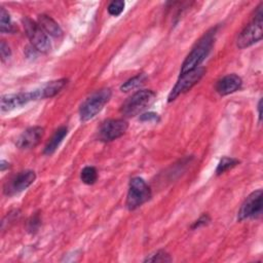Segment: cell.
Instances as JSON below:
<instances>
[{"label": "cell", "mask_w": 263, "mask_h": 263, "mask_svg": "<svg viewBox=\"0 0 263 263\" xmlns=\"http://www.w3.org/2000/svg\"><path fill=\"white\" fill-rule=\"evenodd\" d=\"M216 29H212L208 31L195 44L189 54L186 57L185 61L181 66L180 75L186 72H189L195 68H197L209 55L214 45V36Z\"/></svg>", "instance_id": "obj_1"}, {"label": "cell", "mask_w": 263, "mask_h": 263, "mask_svg": "<svg viewBox=\"0 0 263 263\" xmlns=\"http://www.w3.org/2000/svg\"><path fill=\"white\" fill-rule=\"evenodd\" d=\"M262 3L257 7L255 16L249 25H247L238 34L236 39V45L242 49L249 47L262 39L263 35V12Z\"/></svg>", "instance_id": "obj_2"}, {"label": "cell", "mask_w": 263, "mask_h": 263, "mask_svg": "<svg viewBox=\"0 0 263 263\" xmlns=\"http://www.w3.org/2000/svg\"><path fill=\"white\" fill-rule=\"evenodd\" d=\"M156 93L151 89H142L136 91L124 101L120 112L125 117H134L143 112L155 100Z\"/></svg>", "instance_id": "obj_3"}, {"label": "cell", "mask_w": 263, "mask_h": 263, "mask_svg": "<svg viewBox=\"0 0 263 263\" xmlns=\"http://www.w3.org/2000/svg\"><path fill=\"white\" fill-rule=\"evenodd\" d=\"M110 88H101L91 93L80 106L79 116L81 121H87L95 117L109 102L111 98Z\"/></svg>", "instance_id": "obj_4"}, {"label": "cell", "mask_w": 263, "mask_h": 263, "mask_svg": "<svg viewBox=\"0 0 263 263\" xmlns=\"http://www.w3.org/2000/svg\"><path fill=\"white\" fill-rule=\"evenodd\" d=\"M151 197V190L144 179L135 177L129 181L128 192L126 196V208L129 211L136 210L137 208L144 204Z\"/></svg>", "instance_id": "obj_5"}, {"label": "cell", "mask_w": 263, "mask_h": 263, "mask_svg": "<svg viewBox=\"0 0 263 263\" xmlns=\"http://www.w3.org/2000/svg\"><path fill=\"white\" fill-rule=\"evenodd\" d=\"M23 25L25 32L30 39L32 45L36 50L40 52H47L50 49V41L48 35L44 32V30L39 26L38 23L32 21L29 17L23 18Z\"/></svg>", "instance_id": "obj_6"}, {"label": "cell", "mask_w": 263, "mask_h": 263, "mask_svg": "<svg viewBox=\"0 0 263 263\" xmlns=\"http://www.w3.org/2000/svg\"><path fill=\"white\" fill-rule=\"evenodd\" d=\"M205 74V69L203 67H197L189 72L180 75V78L176 82L175 86L172 88L168 95V102L176 100L180 95L187 92L190 90L195 84L199 82V80Z\"/></svg>", "instance_id": "obj_7"}, {"label": "cell", "mask_w": 263, "mask_h": 263, "mask_svg": "<svg viewBox=\"0 0 263 263\" xmlns=\"http://www.w3.org/2000/svg\"><path fill=\"white\" fill-rule=\"evenodd\" d=\"M36 179V174L34 171L26 170L22 171L14 176H12L9 180H7L3 186V192L7 196L15 195L25 189H27Z\"/></svg>", "instance_id": "obj_8"}, {"label": "cell", "mask_w": 263, "mask_h": 263, "mask_svg": "<svg viewBox=\"0 0 263 263\" xmlns=\"http://www.w3.org/2000/svg\"><path fill=\"white\" fill-rule=\"evenodd\" d=\"M262 214V190L252 192L242 202L238 213L237 220L243 221L246 219H256Z\"/></svg>", "instance_id": "obj_9"}, {"label": "cell", "mask_w": 263, "mask_h": 263, "mask_svg": "<svg viewBox=\"0 0 263 263\" xmlns=\"http://www.w3.org/2000/svg\"><path fill=\"white\" fill-rule=\"evenodd\" d=\"M127 127L128 124L123 119H108L102 123L98 137L103 142H110L121 137Z\"/></svg>", "instance_id": "obj_10"}, {"label": "cell", "mask_w": 263, "mask_h": 263, "mask_svg": "<svg viewBox=\"0 0 263 263\" xmlns=\"http://www.w3.org/2000/svg\"><path fill=\"white\" fill-rule=\"evenodd\" d=\"M35 100H38L35 90H32L29 92L4 95L1 98V110L3 112L11 111L15 108L22 107V106L28 104L29 102L35 101Z\"/></svg>", "instance_id": "obj_11"}, {"label": "cell", "mask_w": 263, "mask_h": 263, "mask_svg": "<svg viewBox=\"0 0 263 263\" xmlns=\"http://www.w3.org/2000/svg\"><path fill=\"white\" fill-rule=\"evenodd\" d=\"M44 135V128L41 126H31L24 130L16 140V146L20 149H32L39 144Z\"/></svg>", "instance_id": "obj_12"}, {"label": "cell", "mask_w": 263, "mask_h": 263, "mask_svg": "<svg viewBox=\"0 0 263 263\" xmlns=\"http://www.w3.org/2000/svg\"><path fill=\"white\" fill-rule=\"evenodd\" d=\"M241 84L242 80L238 75L228 74L217 81L215 88L220 96H227L238 90L241 87Z\"/></svg>", "instance_id": "obj_13"}, {"label": "cell", "mask_w": 263, "mask_h": 263, "mask_svg": "<svg viewBox=\"0 0 263 263\" xmlns=\"http://www.w3.org/2000/svg\"><path fill=\"white\" fill-rule=\"evenodd\" d=\"M66 84H67V79H65V78L52 80V81H49V82L43 84L41 87L35 89L38 100L45 99V98H51V97L55 96L59 91H61V89Z\"/></svg>", "instance_id": "obj_14"}, {"label": "cell", "mask_w": 263, "mask_h": 263, "mask_svg": "<svg viewBox=\"0 0 263 263\" xmlns=\"http://www.w3.org/2000/svg\"><path fill=\"white\" fill-rule=\"evenodd\" d=\"M38 24L47 35H50L53 37H60L63 34V31L59 26V24L49 15L40 14L38 16Z\"/></svg>", "instance_id": "obj_15"}, {"label": "cell", "mask_w": 263, "mask_h": 263, "mask_svg": "<svg viewBox=\"0 0 263 263\" xmlns=\"http://www.w3.org/2000/svg\"><path fill=\"white\" fill-rule=\"evenodd\" d=\"M68 134V127L67 126H61L59 127L54 134L52 135V137L49 139V141L47 142V144L44 147L43 153L45 155H51L60 146V144L62 143L63 139L67 136Z\"/></svg>", "instance_id": "obj_16"}, {"label": "cell", "mask_w": 263, "mask_h": 263, "mask_svg": "<svg viewBox=\"0 0 263 263\" xmlns=\"http://www.w3.org/2000/svg\"><path fill=\"white\" fill-rule=\"evenodd\" d=\"M146 78H147V76L144 73H140V74L132 77L127 81H125L121 85L120 89L122 91H129V90H133V89H136V88H138L139 86H141L145 82Z\"/></svg>", "instance_id": "obj_17"}, {"label": "cell", "mask_w": 263, "mask_h": 263, "mask_svg": "<svg viewBox=\"0 0 263 263\" xmlns=\"http://www.w3.org/2000/svg\"><path fill=\"white\" fill-rule=\"evenodd\" d=\"M81 181L86 185H92L98 179V172L95 166H85L80 173Z\"/></svg>", "instance_id": "obj_18"}, {"label": "cell", "mask_w": 263, "mask_h": 263, "mask_svg": "<svg viewBox=\"0 0 263 263\" xmlns=\"http://www.w3.org/2000/svg\"><path fill=\"white\" fill-rule=\"evenodd\" d=\"M239 163V160H237L236 158H232V157H223L219 163L218 166L216 168V175H221L223 173H225L226 171L234 167L236 164Z\"/></svg>", "instance_id": "obj_19"}, {"label": "cell", "mask_w": 263, "mask_h": 263, "mask_svg": "<svg viewBox=\"0 0 263 263\" xmlns=\"http://www.w3.org/2000/svg\"><path fill=\"white\" fill-rule=\"evenodd\" d=\"M11 22L9 13L5 10L4 7H1L0 10V31L1 33H8L11 31Z\"/></svg>", "instance_id": "obj_20"}, {"label": "cell", "mask_w": 263, "mask_h": 263, "mask_svg": "<svg viewBox=\"0 0 263 263\" xmlns=\"http://www.w3.org/2000/svg\"><path fill=\"white\" fill-rule=\"evenodd\" d=\"M172 258L168 253H166L163 250H159L153 254H151L149 257H147L144 262H171Z\"/></svg>", "instance_id": "obj_21"}, {"label": "cell", "mask_w": 263, "mask_h": 263, "mask_svg": "<svg viewBox=\"0 0 263 263\" xmlns=\"http://www.w3.org/2000/svg\"><path fill=\"white\" fill-rule=\"evenodd\" d=\"M124 1H121V0H115V1H112L109 5H108V12L111 14V15H114V16H117L119 15L123 9H124Z\"/></svg>", "instance_id": "obj_22"}, {"label": "cell", "mask_w": 263, "mask_h": 263, "mask_svg": "<svg viewBox=\"0 0 263 263\" xmlns=\"http://www.w3.org/2000/svg\"><path fill=\"white\" fill-rule=\"evenodd\" d=\"M0 55H1V61L2 62H5L11 55L10 48H9L8 44H6V42L4 40H2L1 43H0Z\"/></svg>", "instance_id": "obj_23"}, {"label": "cell", "mask_w": 263, "mask_h": 263, "mask_svg": "<svg viewBox=\"0 0 263 263\" xmlns=\"http://www.w3.org/2000/svg\"><path fill=\"white\" fill-rule=\"evenodd\" d=\"M40 225V217L38 215V213H36L34 216L31 217V219L28 221V230L30 232H34L38 229Z\"/></svg>", "instance_id": "obj_24"}, {"label": "cell", "mask_w": 263, "mask_h": 263, "mask_svg": "<svg viewBox=\"0 0 263 263\" xmlns=\"http://www.w3.org/2000/svg\"><path fill=\"white\" fill-rule=\"evenodd\" d=\"M210 217L208 214H203L201 215L192 225H191V229H196V228H199L200 226H204L206 225L209 222H210Z\"/></svg>", "instance_id": "obj_25"}, {"label": "cell", "mask_w": 263, "mask_h": 263, "mask_svg": "<svg viewBox=\"0 0 263 263\" xmlns=\"http://www.w3.org/2000/svg\"><path fill=\"white\" fill-rule=\"evenodd\" d=\"M140 119L142 121H157L159 119V117H158V114H156L154 112H148V113L142 114Z\"/></svg>", "instance_id": "obj_26"}, {"label": "cell", "mask_w": 263, "mask_h": 263, "mask_svg": "<svg viewBox=\"0 0 263 263\" xmlns=\"http://www.w3.org/2000/svg\"><path fill=\"white\" fill-rule=\"evenodd\" d=\"M261 108H262V100H260L259 103H258V114H259V120H260V121H261V118H262Z\"/></svg>", "instance_id": "obj_27"}, {"label": "cell", "mask_w": 263, "mask_h": 263, "mask_svg": "<svg viewBox=\"0 0 263 263\" xmlns=\"http://www.w3.org/2000/svg\"><path fill=\"white\" fill-rule=\"evenodd\" d=\"M0 166H1V171H4L5 167H9V163L7 161H5V160H1Z\"/></svg>", "instance_id": "obj_28"}]
</instances>
